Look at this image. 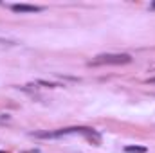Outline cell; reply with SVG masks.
<instances>
[{"label": "cell", "instance_id": "cell-1", "mask_svg": "<svg viewBox=\"0 0 155 153\" xmlns=\"http://www.w3.org/2000/svg\"><path fill=\"white\" fill-rule=\"evenodd\" d=\"M85 135V137H88V139H94V141H99V133H96L94 130H90V128H61V130H54V132H47V130H43V132H35L33 133V137H36V139H60V137H67V135Z\"/></svg>", "mask_w": 155, "mask_h": 153}, {"label": "cell", "instance_id": "cell-2", "mask_svg": "<svg viewBox=\"0 0 155 153\" xmlns=\"http://www.w3.org/2000/svg\"><path fill=\"white\" fill-rule=\"evenodd\" d=\"M132 61L130 54H99L96 56L92 61H88V65H126Z\"/></svg>", "mask_w": 155, "mask_h": 153}, {"label": "cell", "instance_id": "cell-3", "mask_svg": "<svg viewBox=\"0 0 155 153\" xmlns=\"http://www.w3.org/2000/svg\"><path fill=\"white\" fill-rule=\"evenodd\" d=\"M9 9L15 13H40V11H43L41 5H31V4H11Z\"/></svg>", "mask_w": 155, "mask_h": 153}, {"label": "cell", "instance_id": "cell-4", "mask_svg": "<svg viewBox=\"0 0 155 153\" xmlns=\"http://www.w3.org/2000/svg\"><path fill=\"white\" fill-rule=\"evenodd\" d=\"M124 151L126 153H146V148L144 146H126Z\"/></svg>", "mask_w": 155, "mask_h": 153}]
</instances>
